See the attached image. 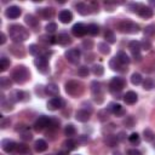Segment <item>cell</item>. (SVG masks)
Here are the masks:
<instances>
[{"instance_id":"cell-1","label":"cell","mask_w":155,"mask_h":155,"mask_svg":"<svg viewBox=\"0 0 155 155\" xmlns=\"http://www.w3.org/2000/svg\"><path fill=\"white\" fill-rule=\"evenodd\" d=\"M8 33H10V38L15 44H19L29 39V31L23 25L19 24H12L11 27H8Z\"/></svg>"},{"instance_id":"cell-2","label":"cell","mask_w":155,"mask_h":155,"mask_svg":"<svg viewBox=\"0 0 155 155\" xmlns=\"http://www.w3.org/2000/svg\"><path fill=\"white\" fill-rule=\"evenodd\" d=\"M29 76L30 73L24 65H17L11 74V78L16 84H24L29 79Z\"/></svg>"},{"instance_id":"cell-3","label":"cell","mask_w":155,"mask_h":155,"mask_svg":"<svg viewBox=\"0 0 155 155\" xmlns=\"http://www.w3.org/2000/svg\"><path fill=\"white\" fill-rule=\"evenodd\" d=\"M117 28L121 33H125V34H136L139 31V25L132 21H121L119 24H117Z\"/></svg>"},{"instance_id":"cell-4","label":"cell","mask_w":155,"mask_h":155,"mask_svg":"<svg viewBox=\"0 0 155 155\" xmlns=\"http://www.w3.org/2000/svg\"><path fill=\"white\" fill-rule=\"evenodd\" d=\"M65 92L70 96L78 97L84 92V86L81 82H79L76 80H70L65 84Z\"/></svg>"},{"instance_id":"cell-5","label":"cell","mask_w":155,"mask_h":155,"mask_svg":"<svg viewBox=\"0 0 155 155\" xmlns=\"http://www.w3.org/2000/svg\"><path fill=\"white\" fill-rule=\"evenodd\" d=\"M91 91H92V94L94 97V101L97 103H102L103 102V87H102L101 82L92 81V84H91Z\"/></svg>"},{"instance_id":"cell-6","label":"cell","mask_w":155,"mask_h":155,"mask_svg":"<svg viewBox=\"0 0 155 155\" xmlns=\"http://www.w3.org/2000/svg\"><path fill=\"white\" fill-rule=\"evenodd\" d=\"M64 57H65V59H67L68 62H70V63L75 64V63H78V62L80 61L81 52H80V50H79V48H69L68 51H65Z\"/></svg>"},{"instance_id":"cell-7","label":"cell","mask_w":155,"mask_h":155,"mask_svg":"<svg viewBox=\"0 0 155 155\" xmlns=\"http://www.w3.org/2000/svg\"><path fill=\"white\" fill-rule=\"evenodd\" d=\"M125 79L120 78V76H116V78H113L110 80V84H109V88L111 92H120L124 87H125Z\"/></svg>"},{"instance_id":"cell-8","label":"cell","mask_w":155,"mask_h":155,"mask_svg":"<svg viewBox=\"0 0 155 155\" xmlns=\"http://www.w3.org/2000/svg\"><path fill=\"white\" fill-rule=\"evenodd\" d=\"M34 64L35 67L38 68L39 71L41 73H47L48 70V61H47V57L46 56H38L35 59H34Z\"/></svg>"},{"instance_id":"cell-9","label":"cell","mask_w":155,"mask_h":155,"mask_svg":"<svg viewBox=\"0 0 155 155\" xmlns=\"http://www.w3.org/2000/svg\"><path fill=\"white\" fill-rule=\"evenodd\" d=\"M51 122V119H48L47 116H39L35 122H34V128L36 131H42L45 127H47Z\"/></svg>"},{"instance_id":"cell-10","label":"cell","mask_w":155,"mask_h":155,"mask_svg":"<svg viewBox=\"0 0 155 155\" xmlns=\"http://www.w3.org/2000/svg\"><path fill=\"white\" fill-rule=\"evenodd\" d=\"M63 99L61 97H53L47 102V109L48 110H58L63 107Z\"/></svg>"},{"instance_id":"cell-11","label":"cell","mask_w":155,"mask_h":155,"mask_svg":"<svg viewBox=\"0 0 155 155\" xmlns=\"http://www.w3.org/2000/svg\"><path fill=\"white\" fill-rule=\"evenodd\" d=\"M71 31H73L74 36L81 38V36H84L87 33V27L84 23H75L73 25V28H71Z\"/></svg>"},{"instance_id":"cell-12","label":"cell","mask_w":155,"mask_h":155,"mask_svg":"<svg viewBox=\"0 0 155 155\" xmlns=\"http://www.w3.org/2000/svg\"><path fill=\"white\" fill-rule=\"evenodd\" d=\"M21 12H22L21 8H19L18 6L13 5V6H10V7L6 8V11H5V16H6L7 18L16 19V18H18V17L21 16Z\"/></svg>"},{"instance_id":"cell-13","label":"cell","mask_w":155,"mask_h":155,"mask_svg":"<svg viewBox=\"0 0 155 155\" xmlns=\"http://www.w3.org/2000/svg\"><path fill=\"white\" fill-rule=\"evenodd\" d=\"M1 148L5 153H12L16 150L17 144L12 139H2L1 140Z\"/></svg>"},{"instance_id":"cell-14","label":"cell","mask_w":155,"mask_h":155,"mask_svg":"<svg viewBox=\"0 0 155 155\" xmlns=\"http://www.w3.org/2000/svg\"><path fill=\"white\" fill-rule=\"evenodd\" d=\"M25 93L23 92V91H18V90H16V91H12L10 94H8V101L11 102V103H16V102H19V101H24L25 98Z\"/></svg>"},{"instance_id":"cell-15","label":"cell","mask_w":155,"mask_h":155,"mask_svg":"<svg viewBox=\"0 0 155 155\" xmlns=\"http://www.w3.org/2000/svg\"><path fill=\"white\" fill-rule=\"evenodd\" d=\"M90 115H91V111H87L86 109H80L75 113V119L80 122H86L90 120Z\"/></svg>"},{"instance_id":"cell-16","label":"cell","mask_w":155,"mask_h":155,"mask_svg":"<svg viewBox=\"0 0 155 155\" xmlns=\"http://www.w3.org/2000/svg\"><path fill=\"white\" fill-rule=\"evenodd\" d=\"M10 52L12 54H15L16 57H24V54H25L24 47L19 44H13L12 46H10Z\"/></svg>"},{"instance_id":"cell-17","label":"cell","mask_w":155,"mask_h":155,"mask_svg":"<svg viewBox=\"0 0 155 155\" xmlns=\"http://www.w3.org/2000/svg\"><path fill=\"white\" fill-rule=\"evenodd\" d=\"M138 15H139L142 18H145V19H147V18H151V17H153L154 11H153V8H151V7L142 5V6H140V8H139V11H138Z\"/></svg>"},{"instance_id":"cell-18","label":"cell","mask_w":155,"mask_h":155,"mask_svg":"<svg viewBox=\"0 0 155 155\" xmlns=\"http://www.w3.org/2000/svg\"><path fill=\"white\" fill-rule=\"evenodd\" d=\"M56 42L59 44V45L65 46V45H68V44L71 42V38L69 36L68 33H61V34H58L56 36Z\"/></svg>"},{"instance_id":"cell-19","label":"cell","mask_w":155,"mask_h":155,"mask_svg":"<svg viewBox=\"0 0 155 155\" xmlns=\"http://www.w3.org/2000/svg\"><path fill=\"white\" fill-rule=\"evenodd\" d=\"M38 12H39V15H40L42 18H45V19H50V18H52L53 15H54V10H53L52 7H42V8H39Z\"/></svg>"},{"instance_id":"cell-20","label":"cell","mask_w":155,"mask_h":155,"mask_svg":"<svg viewBox=\"0 0 155 155\" xmlns=\"http://www.w3.org/2000/svg\"><path fill=\"white\" fill-rule=\"evenodd\" d=\"M58 17H59V21L62 23H70L71 19H73V13L69 10H62L59 12Z\"/></svg>"},{"instance_id":"cell-21","label":"cell","mask_w":155,"mask_h":155,"mask_svg":"<svg viewBox=\"0 0 155 155\" xmlns=\"http://www.w3.org/2000/svg\"><path fill=\"white\" fill-rule=\"evenodd\" d=\"M137 99H138V96L133 91H128L124 94V102L126 104H134L137 102Z\"/></svg>"},{"instance_id":"cell-22","label":"cell","mask_w":155,"mask_h":155,"mask_svg":"<svg viewBox=\"0 0 155 155\" xmlns=\"http://www.w3.org/2000/svg\"><path fill=\"white\" fill-rule=\"evenodd\" d=\"M75 8H76V11H78L80 15H82V16H86V15H88V13L91 12L90 6H88L87 4H85V2H78V4H75Z\"/></svg>"},{"instance_id":"cell-23","label":"cell","mask_w":155,"mask_h":155,"mask_svg":"<svg viewBox=\"0 0 155 155\" xmlns=\"http://www.w3.org/2000/svg\"><path fill=\"white\" fill-rule=\"evenodd\" d=\"M109 67L111 68V70H114V71H124L125 69H122V64L116 59V57H114V58H111L110 61H109Z\"/></svg>"},{"instance_id":"cell-24","label":"cell","mask_w":155,"mask_h":155,"mask_svg":"<svg viewBox=\"0 0 155 155\" xmlns=\"http://www.w3.org/2000/svg\"><path fill=\"white\" fill-rule=\"evenodd\" d=\"M45 92L46 94L48 96H57L59 93V87L56 85V84H48L46 87H45Z\"/></svg>"},{"instance_id":"cell-25","label":"cell","mask_w":155,"mask_h":155,"mask_svg":"<svg viewBox=\"0 0 155 155\" xmlns=\"http://www.w3.org/2000/svg\"><path fill=\"white\" fill-rule=\"evenodd\" d=\"M108 110H109L110 113L115 114V115H121V114L125 113L124 109H122V107H121L120 104H117V103H110L109 107H108Z\"/></svg>"},{"instance_id":"cell-26","label":"cell","mask_w":155,"mask_h":155,"mask_svg":"<svg viewBox=\"0 0 155 155\" xmlns=\"http://www.w3.org/2000/svg\"><path fill=\"white\" fill-rule=\"evenodd\" d=\"M34 149H35L38 153L45 151V150L47 149V143H46V140H44V139H38V140H35V143H34Z\"/></svg>"},{"instance_id":"cell-27","label":"cell","mask_w":155,"mask_h":155,"mask_svg":"<svg viewBox=\"0 0 155 155\" xmlns=\"http://www.w3.org/2000/svg\"><path fill=\"white\" fill-rule=\"evenodd\" d=\"M116 59H117L122 65H127V64L131 62L130 57H128V56L126 54V52H124V51L117 52V54H116Z\"/></svg>"},{"instance_id":"cell-28","label":"cell","mask_w":155,"mask_h":155,"mask_svg":"<svg viewBox=\"0 0 155 155\" xmlns=\"http://www.w3.org/2000/svg\"><path fill=\"white\" fill-rule=\"evenodd\" d=\"M24 21L29 27H38L39 25V19L34 15H27L24 17Z\"/></svg>"},{"instance_id":"cell-29","label":"cell","mask_w":155,"mask_h":155,"mask_svg":"<svg viewBox=\"0 0 155 155\" xmlns=\"http://www.w3.org/2000/svg\"><path fill=\"white\" fill-rule=\"evenodd\" d=\"M16 151H17L19 155H31V154H30V150H29V148H28V145H25L24 143L17 144Z\"/></svg>"},{"instance_id":"cell-30","label":"cell","mask_w":155,"mask_h":155,"mask_svg":"<svg viewBox=\"0 0 155 155\" xmlns=\"http://www.w3.org/2000/svg\"><path fill=\"white\" fill-rule=\"evenodd\" d=\"M104 142H105V143H107L109 147H115V145L117 144V142H119V138H117V136H114V134H108V136H105Z\"/></svg>"},{"instance_id":"cell-31","label":"cell","mask_w":155,"mask_h":155,"mask_svg":"<svg viewBox=\"0 0 155 155\" xmlns=\"http://www.w3.org/2000/svg\"><path fill=\"white\" fill-rule=\"evenodd\" d=\"M128 48L131 50L132 54H133V53H139V51L142 50V47H140V42L133 40V41H131V42L128 44Z\"/></svg>"},{"instance_id":"cell-32","label":"cell","mask_w":155,"mask_h":155,"mask_svg":"<svg viewBox=\"0 0 155 155\" xmlns=\"http://www.w3.org/2000/svg\"><path fill=\"white\" fill-rule=\"evenodd\" d=\"M155 87V80L151 79V78H147L144 81H143V88L147 90V91H150Z\"/></svg>"},{"instance_id":"cell-33","label":"cell","mask_w":155,"mask_h":155,"mask_svg":"<svg viewBox=\"0 0 155 155\" xmlns=\"http://www.w3.org/2000/svg\"><path fill=\"white\" fill-rule=\"evenodd\" d=\"M98 51L102 54H109L110 53V47L107 42H99L98 44Z\"/></svg>"},{"instance_id":"cell-34","label":"cell","mask_w":155,"mask_h":155,"mask_svg":"<svg viewBox=\"0 0 155 155\" xmlns=\"http://www.w3.org/2000/svg\"><path fill=\"white\" fill-rule=\"evenodd\" d=\"M11 85H12V82H11V80H10L8 78H6V76H1V78H0V87H1L2 90L10 88Z\"/></svg>"},{"instance_id":"cell-35","label":"cell","mask_w":155,"mask_h":155,"mask_svg":"<svg viewBox=\"0 0 155 155\" xmlns=\"http://www.w3.org/2000/svg\"><path fill=\"white\" fill-rule=\"evenodd\" d=\"M87 33L90 35H93L94 36V35H97L99 33V27L97 24H94V23H91V24L87 25Z\"/></svg>"},{"instance_id":"cell-36","label":"cell","mask_w":155,"mask_h":155,"mask_svg":"<svg viewBox=\"0 0 155 155\" xmlns=\"http://www.w3.org/2000/svg\"><path fill=\"white\" fill-rule=\"evenodd\" d=\"M92 73H93L96 76H102V75L104 74V68H103V65H101V64H94V65L92 67Z\"/></svg>"},{"instance_id":"cell-37","label":"cell","mask_w":155,"mask_h":155,"mask_svg":"<svg viewBox=\"0 0 155 155\" xmlns=\"http://www.w3.org/2000/svg\"><path fill=\"white\" fill-rule=\"evenodd\" d=\"M88 74H90V68L86 65H81L78 69V75L80 78H86V76H88Z\"/></svg>"},{"instance_id":"cell-38","label":"cell","mask_w":155,"mask_h":155,"mask_svg":"<svg viewBox=\"0 0 155 155\" xmlns=\"http://www.w3.org/2000/svg\"><path fill=\"white\" fill-rule=\"evenodd\" d=\"M12 104H13V103H11L8 99H7V102H6L5 98L2 97V99H1V109H2L4 111H10V110H12V109H13Z\"/></svg>"},{"instance_id":"cell-39","label":"cell","mask_w":155,"mask_h":155,"mask_svg":"<svg viewBox=\"0 0 155 155\" xmlns=\"http://www.w3.org/2000/svg\"><path fill=\"white\" fill-rule=\"evenodd\" d=\"M75 133H76V130H75L74 125L69 124V125L65 126V128H64V134H65V136L71 137V136H75Z\"/></svg>"},{"instance_id":"cell-40","label":"cell","mask_w":155,"mask_h":155,"mask_svg":"<svg viewBox=\"0 0 155 155\" xmlns=\"http://www.w3.org/2000/svg\"><path fill=\"white\" fill-rule=\"evenodd\" d=\"M10 64H11L10 59H7L6 57H1V59H0V70L1 71L7 70V68L10 67Z\"/></svg>"},{"instance_id":"cell-41","label":"cell","mask_w":155,"mask_h":155,"mask_svg":"<svg viewBox=\"0 0 155 155\" xmlns=\"http://www.w3.org/2000/svg\"><path fill=\"white\" fill-rule=\"evenodd\" d=\"M142 81H143V79H142V75L139 73H133L131 75V82L133 85H139V84H142Z\"/></svg>"},{"instance_id":"cell-42","label":"cell","mask_w":155,"mask_h":155,"mask_svg":"<svg viewBox=\"0 0 155 155\" xmlns=\"http://www.w3.org/2000/svg\"><path fill=\"white\" fill-rule=\"evenodd\" d=\"M128 140H130V143H131V144L137 145V144H139V143H140V137H139V134H138V133H131V134L128 136Z\"/></svg>"},{"instance_id":"cell-43","label":"cell","mask_w":155,"mask_h":155,"mask_svg":"<svg viewBox=\"0 0 155 155\" xmlns=\"http://www.w3.org/2000/svg\"><path fill=\"white\" fill-rule=\"evenodd\" d=\"M40 41L44 44H56V38L50 36V35H41L40 36Z\"/></svg>"},{"instance_id":"cell-44","label":"cell","mask_w":155,"mask_h":155,"mask_svg":"<svg viewBox=\"0 0 155 155\" xmlns=\"http://www.w3.org/2000/svg\"><path fill=\"white\" fill-rule=\"evenodd\" d=\"M63 145L68 149V150H74L75 148H76V142L74 140V139H71V138H69V139H67L64 143H63Z\"/></svg>"},{"instance_id":"cell-45","label":"cell","mask_w":155,"mask_h":155,"mask_svg":"<svg viewBox=\"0 0 155 155\" xmlns=\"http://www.w3.org/2000/svg\"><path fill=\"white\" fill-rule=\"evenodd\" d=\"M143 137H144V139H145L147 142H151V140L155 138V136H154L153 131H151V130H149V128H147V130H144V131H143Z\"/></svg>"},{"instance_id":"cell-46","label":"cell","mask_w":155,"mask_h":155,"mask_svg":"<svg viewBox=\"0 0 155 155\" xmlns=\"http://www.w3.org/2000/svg\"><path fill=\"white\" fill-rule=\"evenodd\" d=\"M104 38H105V40L108 41V42H110V44H114L116 40H115V34L111 31V30H107L105 31V34H104Z\"/></svg>"},{"instance_id":"cell-47","label":"cell","mask_w":155,"mask_h":155,"mask_svg":"<svg viewBox=\"0 0 155 155\" xmlns=\"http://www.w3.org/2000/svg\"><path fill=\"white\" fill-rule=\"evenodd\" d=\"M134 124H136V121H134L133 116H127V117L124 120V125H125L127 128H132V127L134 126Z\"/></svg>"},{"instance_id":"cell-48","label":"cell","mask_w":155,"mask_h":155,"mask_svg":"<svg viewBox=\"0 0 155 155\" xmlns=\"http://www.w3.org/2000/svg\"><path fill=\"white\" fill-rule=\"evenodd\" d=\"M28 48H29V53H30V54H33V56H39V53H40V48H39L38 45L31 44Z\"/></svg>"},{"instance_id":"cell-49","label":"cell","mask_w":155,"mask_h":155,"mask_svg":"<svg viewBox=\"0 0 155 155\" xmlns=\"http://www.w3.org/2000/svg\"><path fill=\"white\" fill-rule=\"evenodd\" d=\"M45 29H46V31L50 33V34H51V33H54L56 29H57V24H56L54 22H48V23L46 24Z\"/></svg>"},{"instance_id":"cell-50","label":"cell","mask_w":155,"mask_h":155,"mask_svg":"<svg viewBox=\"0 0 155 155\" xmlns=\"http://www.w3.org/2000/svg\"><path fill=\"white\" fill-rule=\"evenodd\" d=\"M154 31H155V25H154V24H149V25H147L145 29H144V35H145V36H150V35L154 34Z\"/></svg>"},{"instance_id":"cell-51","label":"cell","mask_w":155,"mask_h":155,"mask_svg":"<svg viewBox=\"0 0 155 155\" xmlns=\"http://www.w3.org/2000/svg\"><path fill=\"white\" fill-rule=\"evenodd\" d=\"M21 138H22V140H30L33 138V134H31V132H29L28 130H25V131H23L21 133Z\"/></svg>"},{"instance_id":"cell-52","label":"cell","mask_w":155,"mask_h":155,"mask_svg":"<svg viewBox=\"0 0 155 155\" xmlns=\"http://www.w3.org/2000/svg\"><path fill=\"white\" fill-rule=\"evenodd\" d=\"M82 47H84V48H86V50H91V48L93 47V41H92V40H90V39L84 40V41H82Z\"/></svg>"},{"instance_id":"cell-53","label":"cell","mask_w":155,"mask_h":155,"mask_svg":"<svg viewBox=\"0 0 155 155\" xmlns=\"http://www.w3.org/2000/svg\"><path fill=\"white\" fill-rule=\"evenodd\" d=\"M128 6V8H130V11H132V12H137L138 13V11H139V8H140V4H128L127 5Z\"/></svg>"},{"instance_id":"cell-54","label":"cell","mask_w":155,"mask_h":155,"mask_svg":"<svg viewBox=\"0 0 155 155\" xmlns=\"http://www.w3.org/2000/svg\"><path fill=\"white\" fill-rule=\"evenodd\" d=\"M109 111V110H108ZM108 111H107V109H104V110H101L99 113H98V116H99V120L101 121H105L107 119H108Z\"/></svg>"},{"instance_id":"cell-55","label":"cell","mask_w":155,"mask_h":155,"mask_svg":"<svg viewBox=\"0 0 155 155\" xmlns=\"http://www.w3.org/2000/svg\"><path fill=\"white\" fill-rule=\"evenodd\" d=\"M140 47H142V50H149V48H151V44L148 41V40H143L142 42H140Z\"/></svg>"},{"instance_id":"cell-56","label":"cell","mask_w":155,"mask_h":155,"mask_svg":"<svg viewBox=\"0 0 155 155\" xmlns=\"http://www.w3.org/2000/svg\"><path fill=\"white\" fill-rule=\"evenodd\" d=\"M10 124H11L10 119H6V117H4V119L1 120V122H0V127L4 130V128H6L7 126H10Z\"/></svg>"},{"instance_id":"cell-57","label":"cell","mask_w":155,"mask_h":155,"mask_svg":"<svg viewBox=\"0 0 155 155\" xmlns=\"http://www.w3.org/2000/svg\"><path fill=\"white\" fill-rule=\"evenodd\" d=\"M127 155H142V153L138 149H128L127 150Z\"/></svg>"},{"instance_id":"cell-58","label":"cell","mask_w":155,"mask_h":155,"mask_svg":"<svg viewBox=\"0 0 155 155\" xmlns=\"http://www.w3.org/2000/svg\"><path fill=\"white\" fill-rule=\"evenodd\" d=\"M5 42H6V35H5L4 33H1V34H0V44L4 45Z\"/></svg>"},{"instance_id":"cell-59","label":"cell","mask_w":155,"mask_h":155,"mask_svg":"<svg viewBox=\"0 0 155 155\" xmlns=\"http://www.w3.org/2000/svg\"><path fill=\"white\" fill-rule=\"evenodd\" d=\"M124 136H125V133H124V132H120V133H119V136H117V138H119V140H122V139L125 138Z\"/></svg>"},{"instance_id":"cell-60","label":"cell","mask_w":155,"mask_h":155,"mask_svg":"<svg viewBox=\"0 0 155 155\" xmlns=\"http://www.w3.org/2000/svg\"><path fill=\"white\" fill-rule=\"evenodd\" d=\"M57 155H68V153L67 151H58Z\"/></svg>"},{"instance_id":"cell-61","label":"cell","mask_w":155,"mask_h":155,"mask_svg":"<svg viewBox=\"0 0 155 155\" xmlns=\"http://www.w3.org/2000/svg\"><path fill=\"white\" fill-rule=\"evenodd\" d=\"M113 155H121V154H120V153H119V151H116V153H114V154H113Z\"/></svg>"},{"instance_id":"cell-62","label":"cell","mask_w":155,"mask_h":155,"mask_svg":"<svg viewBox=\"0 0 155 155\" xmlns=\"http://www.w3.org/2000/svg\"><path fill=\"white\" fill-rule=\"evenodd\" d=\"M47 155H50V154H47Z\"/></svg>"}]
</instances>
